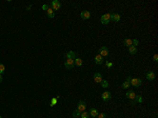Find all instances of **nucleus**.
I'll return each mask as SVG.
<instances>
[{
    "label": "nucleus",
    "instance_id": "nucleus-22",
    "mask_svg": "<svg viewBox=\"0 0 158 118\" xmlns=\"http://www.w3.org/2000/svg\"><path fill=\"white\" fill-rule=\"evenodd\" d=\"M101 87L104 88H106L109 87V81L108 80H102L101 81Z\"/></svg>",
    "mask_w": 158,
    "mask_h": 118
},
{
    "label": "nucleus",
    "instance_id": "nucleus-14",
    "mask_svg": "<svg viewBox=\"0 0 158 118\" xmlns=\"http://www.w3.org/2000/svg\"><path fill=\"white\" fill-rule=\"evenodd\" d=\"M125 95H126V97H128L130 100H135L136 94H135V92H134V91H128Z\"/></svg>",
    "mask_w": 158,
    "mask_h": 118
},
{
    "label": "nucleus",
    "instance_id": "nucleus-23",
    "mask_svg": "<svg viewBox=\"0 0 158 118\" xmlns=\"http://www.w3.org/2000/svg\"><path fill=\"white\" fill-rule=\"evenodd\" d=\"M80 117H81V118H89L90 117V114L84 111V112H82L81 114H80Z\"/></svg>",
    "mask_w": 158,
    "mask_h": 118
},
{
    "label": "nucleus",
    "instance_id": "nucleus-25",
    "mask_svg": "<svg viewBox=\"0 0 158 118\" xmlns=\"http://www.w3.org/2000/svg\"><path fill=\"white\" fill-rule=\"evenodd\" d=\"M57 100H58V99H57L56 97H55V98H53V99H52V101H51V103H50V107H51V108H52V107H54V105L56 104V103H57Z\"/></svg>",
    "mask_w": 158,
    "mask_h": 118
},
{
    "label": "nucleus",
    "instance_id": "nucleus-15",
    "mask_svg": "<svg viewBox=\"0 0 158 118\" xmlns=\"http://www.w3.org/2000/svg\"><path fill=\"white\" fill-rule=\"evenodd\" d=\"M47 15H48V18H51V19H52V18H54V17H55V12H54V10H53L51 6L48 9V11H47Z\"/></svg>",
    "mask_w": 158,
    "mask_h": 118
},
{
    "label": "nucleus",
    "instance_id": "nucleus-32",
    "mask_svg": "<svg viewBox=\"0 0 158 118\" xmlns=\"http://www.w3.org/2000/svg\"><path fill=\"white\" fill-rule=\"evenodd\" d=\"M2 82V75H0V83Z\"/></svg>",
    "mask_w": 158,
    "mask_h": 118
},
{
    "label": "nucleus",
    "instance_id": "nucleus-6",
    "mask_svg": "<svg viewBox=\"0 0 158 118\" xmlns=\"http://www.w3.org/2000/svg\"><path fill=\"white\" fill-rule=\"evenodd\" d=\"M86 109V102L83 101V100H80V101L78 102V107H77V110L79 111V112H84Z\"/></svg>",
    "mask_w": 158,
    "mask_h": 118
},
{
    "label": "nucleus",
    "instance_id": "nucleus-16",
    "mask_svg": "<svg viewBox=\"0 0 158 118\" xmlns=\"http://www.w3.org/2000/svg\"><path fill=\"white\" fill-rule=\"evenodd\" d=\"M65 56H67V59H74L75 60V58H76V53H75L74 51H70V52H67Z\"/></svg>",
    "mask_w": 158,
    "mask_h": 118
},
{
    "label": "nucleus",
    "instance_id": "nucleus-19",
    "mask_svg": "<svg viewBox=\"0 0 158 118\" xmlns=\"http://www.w3.org/2000/svg\"><path fill=\"white\" fill-rule=\"evenodd\" d=\"M123 45L126 46V48H130L131 45H132V39L130 38H126L123 40Z\"/></svg>",
    "mask_w": 158,
    "mask_h": 118
},
{
    "label": "nucleus",
    "instance_id": "nucleus-21",
    "mask_svg": "<svg viewBox=\"0 0 158 118\" xmlns=\"http://www.w3.org/2000/svg\"><path fill=\"white\" fill-rule=\"evenodd\" d=\"M135 101H136V102H138V103L143 102V97H142L141 95H136V97H135Z\"/></svg>",
    "mask_w": 158,
    "mask_h": 118
},
{
    "label": "nucleus",
    "instance_id": "nucleus-33",
    "mask_svg": "<svg viewBox=\"0 0 158 118\" xmlns=\"http://www.w3.org/2000/svg\"><path fill=\"white\" fill-rule=\"evenodd\" d=\"M92 118H96V117H92Z\"/></svg>",
    "mask_w": 158,
    "mask_h": 118
},
{
    "label": "nucleus",
    "instance_id": "nucleus-17",
    "mask_svg": "<svg viewBox=\"0 0 158 118\" xmlns=\"http://www.w3.org/2000/svg\"><path fill=\"white\" fill-rule=\"evenodd\" d=\"M89 114H90V116H92V117H97V115H98L99 113H98V110H97V109H95V108H92V109L90 110Z\"/></svg>",
    "mask_w": 158,
    "mask_h": 118
},
{
    "label": "nucleus",
    "instance_id": "nucleus-13",
    "mask_svg": "<svg viewBox=\"0 0 158 118\" xmlns=\"http://www.w3.org/2000/svg\"><path fill=\"white\" fill-rule=\"evenodd\" d=\"M120 19H121V17H120V15H119V14H116V13L111 14V20L112 21L118 22V21H120Z\"/></svg>",
    "mask_w": 158,
    "mask_h": 118
},
{
    "label": "nucleus",
    "instance_id": "nucleus-4",
    "mask_svg": "<svg viewBox=\"0 0 158 118\" xmlns=\"http://www.w3.org/2000/svg\"><path fill=\"white\" fill-rule=\"evenodd\" d=\"M51 7H52L53 10L55 11H58V10L61 7V3H60V1H58V0H53L52 2H51Z\"/></svg>",
    "mask_w": 158,
    "mask_h": 118
},
{
    "label": "nucleus",
    "instance_id": "nucleus-7",
    "mask_svg": "<svg viewBox=\"0 0 158 118\" xmlns=\"http://www.w3.org/2000/svg\"><path fill=\"white\" fill-rule=\"evenodd\" d=\"M93 78H94V81L96 83H101V81L103 80L102 75H101L100 73H95L94 76H93Z\"/></svg>",
    "mask_w": 158,
    "mask_h": 118
},
{
    "label": "nucleus",
    "instance_id": "nucleus-8",
    "mask_svg": "<svg viewBox=\"0 0 158 118\" xmlns=\"http://www.w3.org/2000/svg\"><path fill=\"white\" fill-rule=\"evenodd\" d=\"M80 17H81V19H83V20H87V19L91 18V13H90L89 11H82L81 13H80Z\"/></svg>",
    "mask_w": 158,
    "mask_h": 118
},
{
    "label": "nucleus",
    "instance_id": "nucleus-9",
    "mask_svg": "<svg viewBox=\"0 0 158 118\" xmlns=\"http://www.w3.org/2000/svg\"><path fill=\"white\" fill-rule=\"evenodd\" d=\"M101 98H102V100L104 101H109V100L112 98V95H111V92H109V91H105V92L102 93V95H101Z\"/></svg>",
    "mask_w": 158,
    "mask_h": 118
},
{
    "label": "nucleus",
    "instance_id": "nucleus-1",
    "mask_svg": "<svg viewBox=\"0 0 158 118\" xmlns=\"http://www.w3.org/2000/svg\"><path fill=\"white\" fill-rule=\"evenodd\" d=\"M99 55L100 56H102V57H108L109 55H110V50L108 49V46H105V45H103V46H101L100 49H99Z\"/></svg>",
    "mask_w": 158,
    "mask_h": 118
},
{
    "label": "nucleus",
    "instance_id": "nucleus-28",
    "mask_svg": "<svg viewBox=\"0 0 158 118\" xmlns=\"http://www.w3.org/2000/svg\"><path fill=\"white\" fill-rule=\"evenodd\" d=\"M97 118H106V115L104 113H100V114L97 115Z\"/></svg>",
    "mask_w": 158,
    "mask_h": 118
},
{
    "label": "nucleus",
    "instance_id": "nucleus-27",
    "mask_svg": "<svg viewBox=\"0 0 158 118\" xmlns=\"http://www.w3.org/2000/svg\"><path fill=\"white\" fill-rule=\"evenodd\" d=\"M138 44H139V41H138V39H133V40H132V45L136 48Z\"/></svg>",
    "mask_w": 158,
    "mask_h": 118
},
{
    "label": "nucleus",
    "instance_id": "nucleus-29",
    "mask_svg": "<svg viewBox=\"0 0 158 118\" xmlns=\"http://www.w3.org/2000/svg\"><path fill=\"white\" fill-rule=\"evenodd\" d=\"M105 66H106V68H112V66H113V62H111V61H106Z\"/></svg>",
    "mask_w": 158,
    "mask_h": 118
},
{
    "label": "nucleus",
    "instance_id": "nucleus-20",
    "mask_svg": "<svg viewBox=\"0 0 158 118\" xmlns=\"http://www.w3.org/2000/svg\"><path fill=\"white\" fill-rule=\"evenodd\" d=\"M129 53H130V54H132V55H135V54L137 53V49H136L135 46L131 45L130 48H129Z\"/></svg>",
    "mask_w": 158,
    "mask_h": 118
},
{
    "label": "nucleus",
    "instance_id": "nucleus-2",
    "mask_svg": "<svg viewBox=\"0 0 158 118\" xmlns=\"http://www.w3.org/2000/svg\"><path fill=\"white\" fill-rule=\"evenodd\" d=\"M131 85H133V87L135 88H139L140 85L142 84V80L140 79V78H132L131 79Z\"/></svg>",
    "mask_w": 158,
    "mask_h": 118
},
{
    "label": "nucleus",
    "instance_id": "nucleus-12",
    "mask_svg": "<svg viewBox=\"0 0 158 118\" xmlns=\"http://www.w3.org/2000/svg\"><path fill=\"white\" fill-rule=\"evenodd\" d=\"M155 73L154 72H152V71H149L147 74H145V78H147L148 80H150V81H152V80H154L155 79Z\"/></svg>",
    "mask_w": 158,
    "mask_h": 118
},
{
    "label": "nucleus",
    "instance_id": "nucleus-34",
    "mask_svg": "<svg viewBox=\"0 0 158 118\" xmlns=\"http://www.w3.org/2000/svg\"><path fill=\"white\" fill-rule=\"evenodd\" d=\"M0 118H2V117H1V116H0Z\"/></svg>",
    "mask_w": 158,
    "mask_h": 118
},
{
    "label": "nucleus",
    "instance_id": "nucleus-18",
    "mask_svg": "<svg viewBox=\"0 0 158 118\" xmlns=\"http://www.w3.org/2000/svg\"><path fill=\"white\" fill-rule=\"evenodd\" d=\"M74 62H75V65H77V66H82V64H83V61H82V59L79 58V57L75 58Z\"/></svg>",
    "mask_w": 158,
    "mask_h": 118
},
{
    "label": "nucleus",
    "instance_id": "nucleus-10",
    "mask_svg": "<svg viewBox=\"0 0 158 118\" xmlns=\"http://www.w3.org/2000/svg\"><path fill=\"white\" fill-rule=\"evenodd\" d=\"M94 61H95V63H96V64H98V65H101L103 63V57L102 56H100L98 54V55H96L95 56V58H94Z\"/></svg>",
    "mask_w": 158,
    "mask_h": 118
},
{
    "label": "nucleus",
    "instance_id": "nucleus-11",
    "mask_svg": "<svg viewBox=\"0 0 158 118\" xmlns=\"http://www.w3.org/2000/svg\"><path fill=\"white\" fill-rule=\"evenodd\" d=\"M131 79H132V77H130V76H129V77L126 78V80L122 83V84H121V88H124V90H126V88H130V85H131V83H130L131 82Z\"/></svg>",
    "mask_w": 158,
    "mask_h": 118
},
{
    "label": "nucleus",
    "instance_id": "nucleus-30",
    "mask_svg": "<svg viewBox=\"0 0 158 118\" xmlns=\"http://www.w3.org/2000/svg\"><path fill=\"white\" fill-rule=\"evenodd\" d=\"M48 7H50V5H48V4H43V5H42V10H43V11L47 12Z\"/></svg>",
    "mask_w": 158,
    "mask_h": 118
},
{
    "label": "nucleus",
    "instance_id": "nucleus-5",
    "mask_svg": "<svg viewBox=\"0 0 158 118\" xmlns=\"http://www.w3.org/2000/svg\"><path fill=\"white\" fill-rule=\"evenodd\" d=\"M64 66L67 69V70H72V69L75 66L74 59H67L65 62H64Z\"/></svg>",
    "mask_w": 158,
    "mask_h": 118
},
{
    "label": "nucleus",
    "instance_id": "nucleus-3",
    "mask_svg": "<svg viewBox=\"0 0 158 118\" xmlns=\"http://www.w3.org/2000/svg\"><path fill=\"white\" fill-rule=\"evenodd\" d=\"M110 20H111V14L110 13H106V14L102 15L100 18V21L102 24H108L109 22H110Z\"/></svg>",
    "mask_w": 158,
    "mask_h": 118
},
{
    "label": "nucleus",
    "instance_id": "nucleus-26",
    "mask_svg": "<svg viewBox=\"0 0 158 118\" xmlns=\"http://www.w3.org/2000/svg\"><path fill=\"white\" fill-rule=\"evenodd\" d=\"M80 114H81V112H79L78 110H76V111H74V112H73V116H74L75 118H76V117H79Z\"/></svg>",
    "mask_w": 158,
    "mask_h": 118
},
{
    "label": "nucleus",
    "instance_id": "nucleus-24",
    "mask_svg": "<svg viewBox=\"0 0 158 118\" xmlns=\"http://www.w3.org/2000/svg\"><path fill=\"white\" fill-rule=\"evenodd\" d=\"M4 71H5V66H4L3 63H0V75H2Z\"/></svg>",
    "mask_w": 158,
    "mask_h": 118
},
{
    "label": "nucleus",
    "instance_id": "nucleus-31",
    "mask_svg": "<svg viewBox=\"0 0 158 118\" xmlns=\"http://www.w3.org/2000/svg\"><path fill=\"white\" fill-rule=\"evenodd\" d=\"M153 59H154L155 62H157V61H158V55H157V54H155L154 57H153Z\"/></svg>",
    "mask_w": 158,
    "mask_h": 118
}]
</instances>
